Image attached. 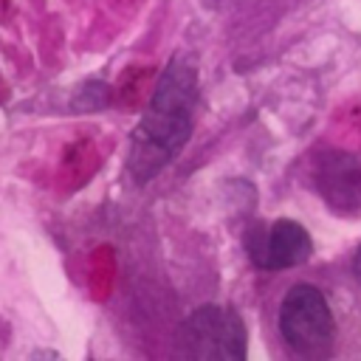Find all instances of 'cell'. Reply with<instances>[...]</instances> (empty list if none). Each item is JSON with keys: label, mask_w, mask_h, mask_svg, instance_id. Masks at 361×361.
I'll return each instance as SVG.
<instances>
[{"label": "cell", "mask_w": 361, "mask_h": 361, "mask_svg": "<svg viewBox=\"0 0 361 361\" xmlns=\"http://www.w3.org/2000/svg\"><path fill=\"white\" fill-rule=\"evenodd\" d=\"M180 353L200 361H243L248 333L231 307L203 305L186 316L178 333Z\"/></svg>", "instance_id": "obj_2"}, {"label": "cell", "mask_w": 361, "mask_h": 361, "mask_svg": "<svg viewBox=\"0 0 361 361\" xmlns=\"http://www.w3.org/2000/svg\"><path fill=\"white\" fill-rule=\"evenodd\" d=\"M353 271H355V276H358V282H361V248H358V254H355V262H353Z\"/></svg>", "instance_id": "obj_5"}, {"label": "cell", "mask_w": 361, "mask_h": 361, "mask_svg": "<svg viewBox=\"0 0 361 361\" xmlns=\"http://www.w3.org/2000/svg\"><path fill=\"white\" fill-rule=\"evenodd\" d=\"M197 104V68L189 54H175L164 68L155 93L133 130L127 169L135 183H147L189 141Z\"/></svg>", "instance_id": "obj_1"}, {"label": "cell", "mask_w": 361, "mask_h": 361, "mask_svg": "<svg viewBox=\"0 0 361 361\" xmlns=\"http://www.w3.org/2000/svg\"><path fill=\"white\" fill-rule=\"evenodd\" d=\"M245 245L251 259L268 271L293 268L305 262L313 251L310 234L296 220H274L268 228H254Z\"/></svg>", "instance_id": "obj_4"}, {"label": "cell", "mask_w": 361, "mask_h": 361, "mask_svg": "<svg viewBox=\"0 0 361 361\" xmlns=\"http://www.w3.org/2000/svg\"><path fill=\"white\" fill-rule=\"evenodd\" d=\"M279 333L293 353L324 355L336 336L324 293L313 285H293L279 305Z\"/></svg>", "instance_id": "obj_3"}]
</instances>
